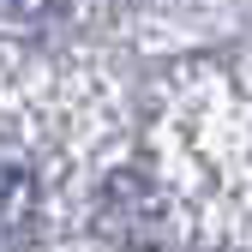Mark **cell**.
<instances>
[{
  "label": "cell",
  "mask_w": 252,
  "mask_h": 252,
  "mask_svg": "<svg viewBox=\"0 0 252 252\" xmlns=\"http://www.w3.org/2000/svg\"><path fill=\"white\" fill-rule=\"evenodd\" d=\"M30 222H36V180H30L24 168L0 162V246L30 234Z\"/></svg>",
  "instance_id": "6da1fadb"
}]
</instances>
